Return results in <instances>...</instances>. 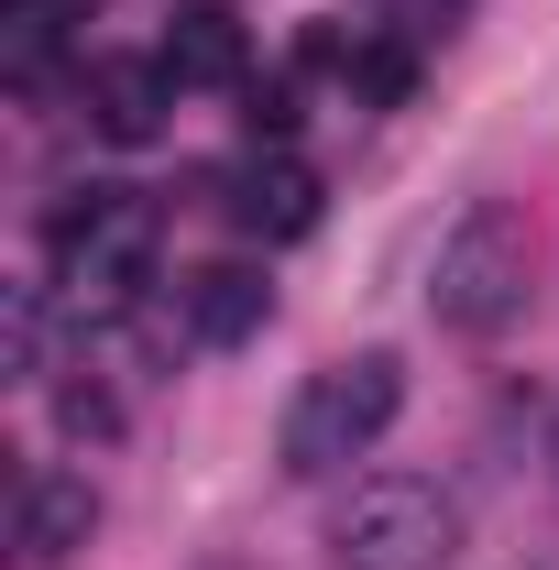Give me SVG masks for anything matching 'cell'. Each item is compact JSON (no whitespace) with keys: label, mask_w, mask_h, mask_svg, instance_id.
Returning <instances> with one entry per match:
<instances>
[{"label":"cell","mask_w":559,"mask_h":570,"mask_svg":"<svg viewBox=\"0 0 559 570\" xmlns=\"http://www.w3.org/2000/svg\"><path fill=\"white\" fill-rule=\"evenodd\" d=\"M395 417H406V362H395V352H351V362H330V373H307L296 406H285V428H275L285 483H330V472H351Z\"/></svg>","instance_id":"7a4b0ae2"},{"label":"cell","mask_w":559,"mask_h":570,"mask_svg":"<svg viewBox=\"0 0 559 570\" xmlns=\"http://www.w3.org/2000/svg\"><path fill=\"white\" fill-rule=\"evenodd\" d=\"M45 341H56L45 285H11V373H45Z\"/></svg>","instance_id":"7c38bea8"},{"label":"cell","mask_w":559,"mask_h":570,"mask_svg":"<svg viewBox=\"0 0 559 570\" xmlns=\"http://www.w3.org/2000/svg\"><path fill=\"white\" fill-rule=\"evenodd\" d=\"M242 121H253V142H285L296 132V77H253L242 88Z\"/></svg>","instance_id":"4fadbf2b"},{"label":"cell","mask_w":559,"mask_h":570,"mask_svg":"<svg viewBox=\"0 0 559 570\" xmlns=\"http://www.w3.org/2000/svg\"><path fill=\"white\" fill-rule=\"evenodd\" d=\"M307 67H330L362 110H395V99L418 88V56H406L395 33H307Z\"/></svg>","instance_id":"30bf717a"},{"label":"cell","mask_w":559,"mask_h":570,"mask_svg":"<svg viewBox=\"0 0 559 570\" xmlns=\"http://www.w3.org/2000/svg\"><path fill=\"white\" fill-rule=\"evenodd\" d=\"M165 99H176L165 56H88V77H77V110H88L99 142H154L165 132Z\"/></svg>","instance_id":"5b68a950"},{"label":"cell","mask_w":559,"mask_h":570,"mask_svg":"<svg viewBox=\"0 0 559 570\" xmlns=\"http://www.w3.org/2000/svg\"><path fill=\"white\" fill-rule=\"evenodd\" d=\"M176 318H187V341L242 352V341L275 318V285H264V264H198V275L176 285Z\"/></svg>","instance_id":"52a82bcc"},{"label":"cell","mask_w":559,"mask_h":570,"mask_svg":"<svg viewBox=\"0 0 559 570\" xmlns=\"http://www.w3.org/2000/svg\"><path fill=\"white\" fill-rule=\"evenodd\" d=\"M231 219H242L253 242H307V230H318V176H307L296 154H253V165L231 176Z\"/></svg>","instance_id":"9c48e42d"},{"label":"cell","mask_w":559,"mask_h":570,"mask_svg":"<svg viewBox=\"0 0 559 570\" xmlns=\"http://www.w3.org/2000/svg\"><path fill=\"white\" fill-rule=\"evenodd\" d=\"M165 77L176 88H253V33H242V11L231 0H187L176 22H165Z\"/></svg>","instance_id":"8992f818"},{"label":"cell","mask_w":559,"mask_h":570,"mask_svg":"<svg viewBox=\"0 0 559 570\" xmlns=\"http://www.w3.org/2000/svg\"><path fill=\"white\" fill-rule=\"evenodd\" d=\"M527 296H538V230H527V209L516 198H472V209L439 230V264H428L439 330L493 341V330L527 318Z\"/></svg>","instance_id":"6da1fadb"},{"label":"cell","mask_w":559,"mask_h":570,"mask_svg":"<svg viewBox=\"0 0 559 570\" xmlns=\"http://www.w3.org/2000/svg\"><path fill=\"white\" fill-rule=\"evenodd\" d=\"M461 549V504L418 472H373L330 515V570H439Z\"/></svg>","instance_id":"277c9868"},{"label":"cell","mask_w":559,"mask_h":570,"mask_svg":"<svg viewBox=\"0 0 559 570\" xmlns=\"http://www.w3.org/2000/svg\"><path fill=\"white\" fill-rule=\"evenodd\" d=\"M45 253H56V285L77 307H133L154 285V253H165V209L143 187H77L67 209L45 219Z\"/></svg>","instance_id":"3957f363"},{"label":"cell","mask_w":559,"mask_h":570,"mask_svg":"<svg viewBox=\"0 0 559 570\" xmlns=\"http://www.w3.org/2000/svg\"><path fill=\"white\" fill-rule=\"evenodd\" d=\"M56 428H67V439H110V428H121V406H110L99 384H67V395H56Z\"/></svg>","instance_id":"5bb4252c"},{"label":"cell","mask_w":559,"mask_h":570,"mask_svg":"<svg viewBox=\"0 0 559 570\" xmlns=\"http://www.w3.org/2000/svg\"><path fill=\"white\" fill-rule=\"evenodd\" d=\"M88 11H99V0H0V56H11V77L33 88V77H45V56L67 45Z\"/></svg>","instance_id":"8fae6325"},{"label":"cell","mask_w":559,"mask_h":570,"mask_svg":"<svg viewBox=\"0 0 559 570\" xmlns=\"http://www.w3.org/2000/svg\"><path fill=\"white\" fill-rule=\"evenodd\" d=\"M88 538H99V494H88V472H33V483H22V527H11L22 570H67Z\"/></svg>","instance_id":"ba28073f"}]
</instances>
